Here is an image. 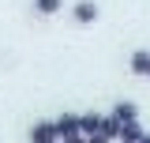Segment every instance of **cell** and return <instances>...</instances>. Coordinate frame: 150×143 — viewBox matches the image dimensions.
I'll use <instances>...</instances> for the list:
<instances>
[{
    "mask_svg": "<svg viewBox=\"0 0 150 143\" xmlns=\"http://www.w3.org/2000/svg\"><path fill=\"white\" fill-rule=\"evenodd\" d=\"M101 132H105V136H112V139H120V132H124V124H120V121H116V117H105V124H101Z\"/></svg>",
    "mask_w": 150,
    "mask_h": 143,
    "instance_id": "9c48e42d",
    "label": "cell"
},
{
    "mask_svg": "<svg viewBox=\"0 0 150 143\" xmlns=\"http://www.w3.org/2000/svg\"><path fill=\"white\" fill-rule=\"evenodd\" d=\"M139 143H150V132H146V136H143V139H139Z\"/></svg>",
    "mask_w": 150,
    "mask_h": 143,
    "instance_id": "7c38bea8",
    "label": "cell"
},
{
    "mask_svg": "<svg viewBox=\"0 0 150 143\" xmlns=\"http://www.w3.org/2000/svg\"><path fill=\"white\" fill-rule=\"evenodd\" d=\"M128 68H131V75H146L150 79V49H135L128 56Z\"/></svg>",
    "mask_w": 150,
    "mask_h": 143,
    "instance_id": "3957f363",
    "label": "cell"
},
{
    "mask_svg": "<svg viewBox=\"0 0 150 143\" xmlns=\"http://www.w3.org/2000/svg\"><path fill=\"white\" fill-rule=\"evenodd\" d=\"M86 143H112V136H105V132H94V136H86Z\"/></svg>",
    "mask_w": 150,
    "mask_h": 143,
    "instance_id": "30bf717a",
    "label": "cell"
},
{
    "mask_svg": "<svg viewBox=\"0 0 150 143\" xmlns=\"http://www.w3.org/2000/svg\"><path fill=\"white\" fill-rule=\"evenodd\" d=\"M98 15H101V8L94 4V0H79L71 8V19L79 23V26H90V23H98Z\"/></svg>",
    "mask_w": 150,
    "mask_h": 143,
    "instance_id": "7a4b0ae2",
    "label": "cell"
},
{
    "mask_svg": "<svg viewBox=\"0 0 150 143\" xmlns=\"http://www.w3.org/2000/svg\"><path fill=\"white\" fill-rule=\"evenodd\" d=\"M56 128H60V139L83 132V128H79V113H60V117H56Z\"/></svg>",
    "mask_w": 150,
    "mask_h": 143,
    "instance_id": "8992f818",
    "label": "cell"
},
{
    "mask_svg": "<svg viewBox=\"0 0 150 143\" xmlns=\"http://www.w3.org/2000/svg\"><path fill=\"white\" fill-rule=\"evenodd\" d=\"M112 117H116L120 124H128V121H139V106H135V102H116V106H112Z\"/></svg>",
    "mask_w": 150,
    "mask_h": 143,
    "instance_id": "277c9868",
    "label": "cell"
},
{
    "mask_svg": "<svg viewBox=\"0 0 150 143\" xmlns=\"http://www.w3.org/2000/svg\"><path fill=\"white\" fill-rule=\"evenodd\" d=\"M60 8H64V0H34V15H41V19L60 15Z\"/></svg>",
    "mask_w": 150,
    "mask_h": 143,
    "instance_id": "52a82bcc",
    "label": "cell"
},
{
    "mask_svg": "<svg viewBox=\"0 0 150 143\" xmlns=\"http://www.w3.org/2000/svg\"><path fill=\"white\" fill-rule=\"evenodd\" d=\"M60 143H86V136H83V132H75V136H64Z\"/></svg>",
    "mask_w": 150,
    "mask_h": 143,
    "instance_id": "8fae6325",
    "label": "cell"
},
{
    "mask_svg": "<svg viewBox=\"0 0 150 143\" xmlns=\"http://www.w3.org/2000/svg\"><path fill=\"white\" fill-rule=\"evenodd\" d=\"M26 136H30V143H60V128H56V121H34Z\"/></svg>",
    "mask_w": 150,
    "mask_h": 143,
    "instance_id": "6da1fadb",
    "label": "cell"
},
{
    "mask_svg": "<svg viewBox=\"0 0 150 143\" xmlns=\"http://www.w3.org/2000/svg\"><path fill=\"white\" fill-rule=\"evenodd\" d=\"M143 136H146V132H143V124H139V121H128V124H124V132H120V139H116V143H139Z\"/></svg>",
    "mask_w": 150,
    "mask_h": 143,
    "instance_id": "ba28073f",
    "label": "cell"
},
{
    "mask_svg": "<svg viewBox=\"0 0 150 143\" xmlns=\"http://www.w3.org/2000/svg\"><path fill=\"white\" fill-rule=\"evenodd\" d=\"M101 124H105V117H101V113H79V128H83V136L101 132Z\"/></svg>",
    "mask_w": 150,
    "mask_h": 143,
    "instance_id": "5b68a950",
    "label": "cell"
}]
</instances>
